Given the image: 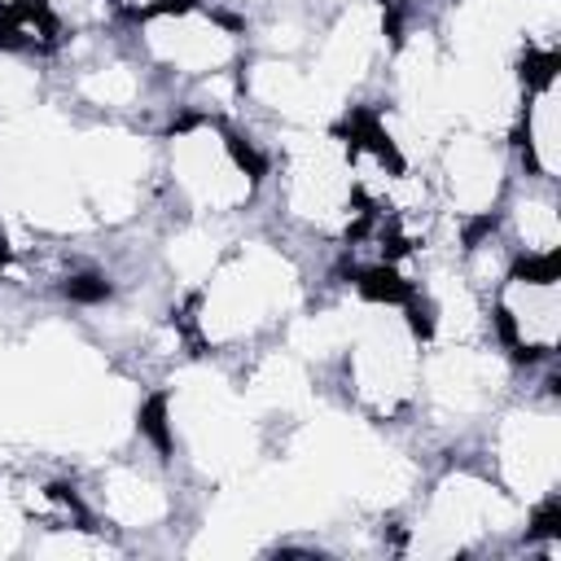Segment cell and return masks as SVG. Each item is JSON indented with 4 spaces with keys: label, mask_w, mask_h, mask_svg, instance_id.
<instances>
[{
    "label": "cell",
    "mask_w": 561,
    "mask_h": 561,
    "mask_svg": "<svg viewBox=\"0 0 561 561\" xmlns=\"http://www.w3.org/2000/svg\"><path fill=\"white\" fill-rule=\"evenodd\" d=\"M294 298L289 263L267 245H245L232 263H224L202 302V333L210 342H232L267 324Z\"/></svg>",
    "instance_id": "obj_1"
},
{
    "label": "cell",
    "mask_w": 561,
    "mask_h": 561,
    "mask_svg": "<svg viewBox=\"0 0 561 561\" xmlns=\"http://www.w3.org/2000/svg\"><path fill=\"white\" fill-rule=\"evenodd\" d=\"M346 346H351L355 394L368 408L390 412L412 394V386L421 377V355H416V337L399 311L373 307V311L355 316Z\"/></svg>",
    "instance_id": "obj_2"
},
{
    "label": "cell",
    "mask_w": 561,
    "mask_h": 561,
    "mask_svg": "<svg viewBox=\"0 0 561 561\" xmlns=\"http://www.w3.org/2000/svg\"><path fill=\"white\" fill-rule=\"evenodd\" d=\"M351 153L329 136H294L289 140V180L285 202L298 219H311L320 228H337L351 215Z\"/></svg>",
    "instance_id": "obj_3"
},
{
    "label": "cell",
    "mask_w": 561,
    "mask_h": 561,
    "mask_svg": "<svg viewBox=\"0 0 561 561\" xmlns=\"http://www.w3.org/2000/svg\"><path fill=\"white\" fill-rule=\"evenodd\" d=\"M513 517H517L513 504L495 486H486L469 473H456L434 491V500L416 526V552H430V557L456 552V548L473 543L478 535L508 530Z\"/></svg>",
    "instance_id": "obj_4"
},
{
    "label": "cell",
    "mask_w": 561,
    "mask_h": 561,
    "mask_svg": "<svg viewBox=\"0 0 561 561\" xmlns=\"http://www.w3.org/2000/svg\"><path fill=\"white\" fill-rule=\"evenodd\" d=\"M171 171L188 202L202 210H232L250 197V175L228 149V140L210 127H188L171 140Z\"/></svg>",
    "instance_id": "obj_5"
},
{
    "label": "cell",
    "mask_w": 561,
    "mask_h": 561,
    "mask_svg": "<svg viewBox=\"0 0 561 561\" xmlns=\"http://www.w3.org/2000/svg\"><path fill=\"white\" fill-rule=\"evenodd\" d=\"M495 451H500L504 482L522 500L548 495L557 473H561V430H557V416H548V412H513L500 425V434H495Z\"/></svg>",
    "instance_id": "obj_6"
},
{
    "label": "cell",
    "mask_w": 561,
    "mask_h": 561,
    "mask_svg": "<svg viewBox=\"0 0 561 561\" xmlns=\"http://www.w3.org/2000/svg\"><path fill=\"white\" fill-rule=\"evenodd\" d=\"M504 386V364L495 355H478L465 342H447L438 355L425 359V394L434 408L465 416L491 403V394Z\"/></svg>",
    "instance_id": "obj_7"
},
{
    "label": "cell",
    "mask_w": 561,
    "mask_h": 561,
    "mask_svg": "<svg viewBox=\"0 0 561 561\" xmlns=\"http://www.w3.org/2000/svg\"><path fill=\"white\" fill-rule=\"evenodd\" d=\"M145 39L158 61L193 75H215L232 57V35L202 13H162L149 22Z\"/></svg>",
    "instance_id": "obj_8"
},
{
    "label": "cell",
    "mask_w": 561,
    "mask_h": 561,
    "mask_svg": "<svg viewBox=\"0 0 561 561\" xmlns=\"http://www.w3.org/2000/svg\"><path fill=\"white\" fill-rule=\"evenodd\" d=\"M377 48H381V13H377V4L359 0V4H351V9L337 18V26L329 31V39H324L320 61H316L311 75H316L333 96H342L351 83H359V79L368 75Z\"/></svg>",
    "instance_id": "obj_9"
},
{
    "label": "cell",
    "mask_w": 561,
    "mask_h": 561,
    "mask_svg": "<svg viewBox=\"0 0 561 561\" xmlns=\"http://www.w3.org/2000/svg\"><path fill=\"white\" fill-rule=\"evenodd\" d=\"M250 92H254L263 105L289 114V118H298V123L324 118V114L333 110V101H337L316 75H307V70H298V66H289V61H263V66H254Z\"/></svg>",
    "instance_id": "obj_10"
},
{
    "label": "cell",
    "mask_w": 561,
    "mask_h": 561,
    "mask_svg": "<svg viewBox=\"0 0 561 561\" xmlns=\"http://www.w3.org/2000/svg\"><path fill=\"white\" fill-rule=\"evenodd\" d=\"M447 188L451 202L469 215L486 210L491 197L500 193V153L491 149L486 136H460L447 145Z\"/></svg>",
    "instance_id": "obj_11"
},
{
    "label": "cell",
    "mask_w": 561,
    "mask_h": 561,
    "mask_svg": "<svg viewBox=\"0 0 561 561\" xmlns=\"http://www.w3.org/2000/svg\"><path fill=\"white\" fill-rule=\"evenodd\" d=\"M504 311H508L513 333H517L522 346L552 351V342H557V311H561V298H557L552 280H513L504 289Z\"/></svg>",
    "instance_id": "obj_12"
},
{
    "label": "cell",
    "mask_w": 561,
    "mask_h": 561,
    "mask_svg": "<svg viewBox=\"0 0 561 561\" xmlns=\"http://www.w3.org/2000/svg\"><path fill=\"white\" fill-rule=\"evenodd\" d=\"M101 508L118 526H149L167 513V495L140 469H110L105 482H101Z\"/></svg>",
    "instance_id": "obj_13"
},
{
    "label": "cell",
    "mask_w": 561,
    "mask_h": 561,
    "mask_svg": "<svg viewBox=\"0 0 561 561\" xmlns=\"http://www.w3.org/2000/svg\"><path fill=\"white\" fill-rule=\"evenodd\" d=\"M430 298H434V324H438L443 342H469L482 329V311H478V298L465 276L438 267L430 280Z\"/></svg>",
    "instance_id": "obj_14"
},
{
    "label": "cell",
    "mask_w": 561,
    "mask_h": 561,
    "mask_svg": "<svg viewBox=\"0 0 561 561\" xmlns=\"http://www.w3.org/2000/svg\"><path fill=\"white\" fill-rule=\"evenodd\" d=\"M307 394H311V390H307V373H302L298 355H289V351L267 355V359L254 368V377H250V403H259V408H280V412H289V408H302Z\"/></svg>",
    "instance_id": "obj_15"
},
{
    "label": "cell",
    "mask_w": 561,
    "mask_h": 561,
    "mask_svg": "<svg viewBox=\"0 0 561 561\" xmlns=\"http://www.w3.org/2000/svg\"><path fill=\"white\" fill-rule=\"evenodd\" d=\"M351 329H355V316H346V311L307 316L289 329V351L302 359H329L351 342Z\"/></svg>",
    "instance_id": "obj_16"
},
{
    "label": "cell",
    "mask_w": 561,
    "mask_h": 561,
    "mask_svg": "<svg viewBox=\"0 0 561 561\" xmlns=\"http://www.w3.org/2000/svg\"><path fill=\"white\" fill-rule=\"evenodd\" d=\"M215 259H219V241H215L206 228H188V232H180V237L171 241V267H175V276H184L188 285H197L202 276H210Z\"/></svg>",
    "instance_id": "obj_17"
},
{
    "label": "cell",
    "mask_w": 561,
    "mask_h": 561,
    "mask_svg": "<svg viewBox=\"0 0 561 561\" xmlns=\"http://www.w3.org/2000/svg\"><path fill=\"white\" fill-rule=\"evenodd\" d=\"M530 149L543 175H552L557 171V88L552 83L530 101Z\"/></svg>",
    "instance_id": "obj_18"
},
{
    "label": "cell",
    "mask_w": 561,
    "mask_h": 561,
    "mask_svg": "<svg viewBox=\"0 0 561 561\" xmlns=\"http://www.w3.org/2000/svg\"><path fill=\"white\" fill-rule=\"evenodd\" d=\"M517 232H522V241H526L535 254H548V250H557L561 224H557V210H552V202H539V197H526V202H517Z\"/></svg>",
    "instance_id": "obj_19"
},
{
    "label": "cell",
    "mask_w": 561,
    "mask_h": 561,
    "mask_svg": "<svg viewBox=\"0 0 561 561\" xmlns=\"http://www.w3.org/2000/svg\"><path fill=\"white\" fill-rule=\"evenodd\" d=\"M79 92L92 101V105H131L136 96V75L127 66H101V70H88Z\"/></svg>",
    "instance_id": "obj_20"
},
{
    "label": "cell",
    "mask_w": 561,
    "mask_h": 561,
    "mask_svg": "<svg viewBox=\"0 0 561 561\" xmlns=\"http://www.w3.org/2000/svg\"><path fill=\"white\" fill-rule=\"evenodd\" d=\"M22 517H18V508H13V500L9 495H0V552H9L13 543H18V526Z\"/></svg>",
    "instance_id": "obj_21"
}]
</instances>
